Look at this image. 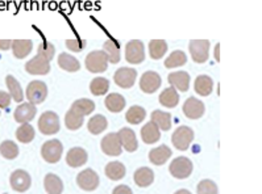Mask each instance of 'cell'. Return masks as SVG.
Here are the masks:
<instances>
[{"label":"cell","mask_w":262,"mask_h":194,"mask_svg":"<svg viewBox=\"0 0 262 194\" xmlns=\"http://www.w3.org/2000/svg\"><path fill=\"white\" fill-rule=\"evenodd\" d=\"M59 118L54 112H45L38 120V129L43 135H53L59 131Z\"/></svg>","instance_id":"1"},{"label":"cell","mask_w":262,"mask_h":194,"mask_svg":"<svg viewBox=\"0 0 262 194\" xmlns=\"http://www.w3.org/2000/svg\"><path fill=\"white\" fill-rule=\"evenodd\" d=\"M62 152H63V146L58 139L48 141V142L43 143L42 148H41L42 159L50 164L58 163L62 156Z\"/></svg>","instance_id":"2"},{"label":"cell","mask_w":262,"mask_h":194,"mask_svg":"<svg viewBox=\"0 0 262 194\" xmlns=\"http://www.w3.org/2000/svg\"><path fill=\"white\" fill-rule=\"evenodd\" d=\"M192 168H194L192 161L190 160L188 157L179 156L171 161L169 170L173 177L182 180V179H187L188 176L191 175Z\"/></svg>","instance_id":"3"},{"label":"cell","mask_w":262,"mask_h":194,"mask_svg":"<svg viewBox=\"0 0 262 194\" xmlns=\"http://www.w3.org/2000/svg\"><path fill=\"white\" fill-rule=\"evenodd\" d=\"M108 58L103 50L91 51L86 57V67L90 72H104L107 70Z\"/></svg>","instance_id":"4"},{"label":"cell","mask_w":262,"mask_h":194,"mask_svg":"<svg viewBox=\"0 0 262 194\" xmlns=\"http://www.w3.org/2000/svg\"><path fill=\"white\" fill-rule=\"evenodd\" d=\"M48 96V87L43 81L34 80L27 87V100L33 105L42 104Z\"/></svg>","instance_id":"5"},{"label":"cell","mask_w":262,"mask_h":194,"mask_svg":"<svg viewBox=\"0 0 262 194\" xmlns=\"http://www.w3.org/2000/svg\"><path fill=\"white\" fill-rule=\"evenodd\" d=\"M194 141V131L192 129L187 126H181L174 131L171 142H173L174 147L181 150V151H186L191 142Z\"/></svg>","instance_id":"6"},{"label":"cell","mask_w":262,"mask_h":194,"mask_svg":"<svg viewBox=\"0 0 262 194\" xmlns=\"http://www.w3.org/2000/svg\"><path fill=\"white\" fill-rule=\"evenodd\" d=\"M125 59L132 65H139L145 59V49L144 43L139 40H132L126 43Z\"/></svg>","instance_id":"7"},{"label":"cell","mask_w":262,"mask_h":194,"mask_svg":"<svg viewBox=\"0 0 262 194\" xmlns=\"http://www.w3.org/2000/svg\"><path fill=\"white\" fill-rule=\"evenodd\" d=\"M190 54L196 63H204L208 59L210 52V41L208 40H192L188 45Z\"/></svg>","instance_id":"8"},{"label":"cell","mask_w":262,"mask_h":194,"mask_svg":"<svg viewBox=\"0 0 262 194\" xmlns=\"http://www.w3.org/2000/svg\"><path fill=\"white\" fill-rule=\"evenodd\" d=\"M77 184L80 189L86 191L95 190L99 186V176L95 171L84 170L77 176Z\"/></svg>","instance_id":"9"},{"label":"cell","mask_w":262,"mask_h":194,"mask_svg":"<svg viewBox=\"0 0 262 194\" xmlns=\"http://www.w3.org/2000/svg\"><path fill=\"white\" fill-rule=\"evenodd\" d=\"M136 77H137V71L135 70V68L121 67L115 72L114 80L117 86L124 88V90H126V88L133 87V84H135V81H136Z\"/></svg>","instance_id":"10"},{"label":"cell","mask_w":262,"mask_h":194,"mask_svg":"<svg viewBox=\"0 0 262 194\" xmlns=\"http://www.w3.org/2000/svg\"><path fill=\"white\" fill-rule=\"evenodd\" d=\"M25 70L31 75H47L50 71V62L45 57L37 56L27 62Z\"/></svg>","instance_id":"11"},{"label":"cell","mask_w":262,"mask_h":194,"mask_svg":"<svg viewBox=\"0 0 262 194\" xmlns=\"http://www.w3.org/2000/svg\"><path fill=\"white\" fill-rule=\"evenodd\" d=\"M10 182L13 190L19 191V193H24V191H27L31 188L32 179L28 172H25L23 170H17L11 175Z\"/></svg>","instance_id":"12"},{"label":"cell","mask_w":262,"mask_h":194,"mask_svg":"<svg viewBox=\"0 0 262 194\" xmlns=\"http://www.w3.org/2000/svg\"><path fill=\"white\" fill-rule=\"evenodd\" d=\"M102 151L108 156H119L121 155L123 147L116 133H110L102 139Z\"/></svg>","instance_id":"13"},{"label":"cell","mask_w":262,"mask_h":194,"mask_svg":"<svg viewBox=\"0 0 262 194\" xmlns=\"http://www.w3.org/2000/svg\"><path fill=\"white\" fill-rule=\"evenodd\" d=\"M161 76L155 71H146L140 79V88L142 92L145 93H155L161 87Z\"/></svg>","instance_id":"14"},{"label":"cell","mask_w":262,"mask_h":194,"mask_svg":"<svg viewBox=\"0 0 262 194\" xmlns=\"http://www.w3.org/2000/svg\"><path fill=\"white\" fill-rule=\"evenodd\" d=\"M183 113L190 120H199L204 114V104L201 100L190 97L183 104Z\"/></svg>","instance_id":"15"},{"label":"cell","mask_w":262,"mask_h":194,"mask_svg":"<svg viewBox=\"0 0 262 194\" xmlns=\"http://www.w3.org/2000/svg\"><path fill=\"white\" fill-rule=\"evenodd\" d=\"M36 114H37V109H36L33 104H31V102H23L21 105H19L16 108L13 117H15L16 122L28 123L29 121H32L36 117Z\"/></svg>","instance_id":"16"},{"label":"cell","mask_w":262,"mask_h":194,"mask_svg":"<svg viewBox=\"0 0 262 194\" xmlns=\"http://www.w3.org/2000/svg\"><path fill=\"white\" fill-rule=\"evenodd\" d=\"M119 135V141H120L121 147H124L128 152H135L139 147V143H137L136 134L135 131L128 127H123V129L117 133Z\"/></svg>","instance_id":"17"},{"label":"cell","mask_w":262,"mask_h":194,"mask_svg":"<svg viewBox=\"0 0 262 194\" xmlns=\"http://www.w3.org/2000/svg\"><path fill=\"white\" fill-rule=\"evenodd\" d=\"M167 80L173 86L174 90L181 91V92H186L190 87V75L185 71L171 72L167 77Z\"/></svg>","instance_id":"18"},{"label":"cell","mask_w":262,"mask_h":194,"mask_svg":"<svg viewBox=\"0 0 262 194\" xmlns=\"http://www.w3.org/2000/svg\"><path fill=\"white\" fill-rule=\"evenodd\" d=\"M89 159V155L84 151L83 148L80 147H74L70 148L66 155V163L69 164L73 168H78V167H82Z\"/></svg>","instance_id":"19"},{"label":"cell","mask_w":262,"mask_h":194,"mask_svg":"<svg viewBox=\"0 0 262 194\" xmlns=\"http://www.w3.org/2000/svg\"><path fill=\"white\" fill-rule=\"evenodd\" d=\"M171 154H173L171 150L166 145H162L157 148H153L149 152V160L155 164V165H162V164H165L169 160V157L171 156Z\"/></svg>","instance_id":"20"},{"label":"cell","mask_w":262,"mask_h":194,"mask_svg":"<svg viewBox=\"0 0 262 194\" xmlns=\"http://www.w3.org/2000/svg\"><path fill=\"white\" fill-rule=\"evenodd\" d=\"M141 138L146 145H153V143L158 142L161 138V131L158 126L153 121L148 122L145 126L141 129Z\"/></svg>","instance_id":"21"},{"label":"cell","mask_w":262,"mask_h":194,"mask_svg":"<svg viewBox=\"0 0 262 194\" xmlns=\"http://www.w3.org/2000/svg\"><path fill=\"white\" fill-rule=\"evenodd\" d=\"M43 186L48 194H62L63 191V184L62 180L54 173H48L43 179Z\"/></svg>","instance_id":"22"},{"label":"cell","mask_w":262,"mask_h":194,"mask_svg":"<svg viewBox=\"0 0 262 194\" xmlns=\"http://www.w3.org/2000/svg\"><path fill=\"white\" fill-rule=\"evenodd\" d=\"M133 179H135V182H136V185H139L140 188H146V186L151 185V182L155 180V173L148 167H142V168H139L135 172Z\"/></svg>","instance_id":"23"},{"label":"cell","mask_w":262,"mask_h":194,"mask_svg":"<svg viewBox=\"0 0 262 194\" xmlns=\"http://www.w3.org/2000/svg\"><path fill=\"white\" fill-rule=\"evenodd\" d=\"M195 92L201 96H208L211 95L213 88V81L210 76L207 75H199V76L195 79Z\"/></svg>","instance_id":"24"},{"label":"cell","mask_w":262,"mask_h":194,"mask_svg":"<svg viewBox=\"0 0 262 194\" xmlns=\"http://www.w3.org/2000/svg\"><path fill=\"white\" fill-rule=\"evenodd\" d=\"M105 108L112 113H119L125 108V99L120 93H111L105 97Z\"/></svg>","instance_id":"25"},{"label":"cell","mask_w":262,"mask_h":194,"mask_svg":"<svg viewBox=\"0 0 262 194\" xmlns=\"http://www.w3.org/2000/svg\"><path fill=\"white\" fill-rule=\"evenodd\" d=\"M105 176L110 180L119 181L125 176V167L120 161H111L105 165Z\"/></svg>","instance_id":"26"},{"label":"cell","mask_w":262,"mask_h":194,"mask_svg":"<svg viewBox=\"0 0 262 194\" xmlns=\"http://www.w3.org/2000/svg\"><path fill=\"white\" fill-rule=\"evenodd\" d=\"M32 41L31 40H15L12 41V51L16 58L23 59L32 51Z\"/></svg>","instance_id":"27"},{"label":"cell","mask_w":262,"mask_h":194,"mask_svg":"<svg viewBox=\"0 0 262 194\" xmlns=\"http://www.w3.org/2000/svg\"><path fill=\"white\" fill-rule=\"evenodd\" d=\"M58 65L62 70L69 72H77L80 68L79 61L70 54H66V52H62L58 57Z\"/></svg>","instance_id":"28"},{"label":"cell","mask_w":262,"mask_h":194,"mask_svg":"<svg viewBox=\"0 0 262 194\" xmlns=\"http://www.w3.org/2000/svg\"><path fill=\"white\" fill-rule=\"evenodd\" d=\"M70 109L77 114H79V116H82V117H84V116H89V114L95 110V102L89 99H79L71 105Z\"/></svg>","instance_id":"29"},{"label":"cell","mask_w":262,"mask_h":194,"mask_svg":"<svg viewBox=\"0 0 262 194\" xmlns=\"http://www.w3.org/2000/svg\"><path fill=\"white\" fill-rule=\"evenodd\" d=\"M107 126H108L107 118H105L104 116H102V114H96V116L90 118L89 125H87L89 131L91 134H94V135H98V134L103 133V131L107 129Z\"/></svg>","instance_id":"30"},{"label":"cell","mask_w":262,"mask_h":194,"mask_svg":"<svg viewBox=\"0 0 262 194\" xmlns=\"http://www.w3.org/2000/svg\"><path fill=\"white\" fill-rule=\"evenodd\" d=\"M160 102L161 105H164L166 108H176L179 102L178 91L174 90L173 87L162 91V93L160 95Z\"/></svg>","instance_id":"31"},{"label":"cell","mask_w":262,"mask_h":194,"mask_svg":"<svg viewBox=\"0 0 262 194\" xmlns=\"http://www.w3.org/2000/svg\"><path fill=\"white\" fill-rule=\"evenodd\" d=\"M103 47H104L103 51L107 54L108 62H111L114 65L120 62V47H119V43L115 42L114 40H108L105 41Z\"/></svg>","instance_id":"32"},{"label":"cell","mask_w":262,"mask_h":194,"mask_svg":"<svg viewBox=\"0 0 262 194\" xmlns=\"http://www.w3.org/2000/svg\"><path fill=\"white\" fill-rule=\"evenodd\" d=\"M151 121L158 126V129L167 131L171 127V116L166 112L155 110L151 113Z\"/></svg>","instance_id":"33"},{"label":"cell","mask_w":262,"mask_h":194,"mask_svg":"<svg viewBox=\"0 0 262 194\" xmlns=\"http://www.w3.org/2000/svg\"><path fill=\"white\" fill-rule=\"evenodd\" d=\"M6 83L7 87H8V90H10L11 97H12L16 102H21L23 100H24V95H23L21 86L19 84V81L16 80L12 75H7Z\"/></svg>","instance_id":"34"},{"label":"cell","mask_w":262,"mask_h":194,"mask_svg":"<svg viewBox=\"0 0 262 194\" xmlns=\"http://www.w3.org/2000/svg\"><path fill=\"white\" fill-rule=\"evenodd\" d=\"M145 109L142 108V106H139V105H133V106L129 108V110L126 112L125 118L132 125H139V123H141L142 121L145 120Z\"/></svg>","instance_id":"35"},{"label":"cell","mask_w":262,"mask_h":194,"mask_svg":"<svg viewBox=\"0 0 262 194\" xmlns=\"http://www.w3.org/2000/svg\"><path fill=\"white\" fill-rule=\"evenodd\" d=\"M167 43L164 40H153L149 43V52L153 59H161L166 54Z\"/></svg>","instance_id":"36"},{"label":"cell","mask_w":262,"mask_h":194,"mask_svg":"<svg viewBox=\"0 0 262 194\" xmlns=\"http://www.w3.org/2000/svg\"><path fill=\"white\" fill-rule=\"evenodd\" d=\"M34 135H36V133H34L33 126H31L29 123H23L21 126L16 130V138L21 143H31Z\"/></svg>","instance_id":"37"},{"label":"cell","mask_w":262,"mask_h":194,"mask_svg":"<svg viewBox=\"0 0 262 194\" xmlns=\"http://www.w3.org/2000/svg\"><path fill=\"white\" fill-rule=\"evenodd\" d=\"M110 90V81L105 77H95L90 83V91L95 96H103Z\"/></svg>","instance_id":"38"},{"label":"cell","mask_w":262,"mask_h":194,"mask_svg":"<svg viewBox=\"0 0 262 194\" xmlns=\"http://www.w3.org/2000/svg\"><path fill=\"white\" fill-rule=\"evenodd\" d=\"M0 154H2L4 159L12 160V159H16L17 155H19V147L12 141H4L0 145Z\"/></svg>","instance_id":"39"},{"label":"cell","mask_w":262,"mask_h":194,"mask_svg":"<svg viewBox=\"0 0 262 194\" xmlns=\"http://www.w3.org/2000/svg\"><path fill=\"white\" fill-rule=\"evenodd\" d=\"M187 62V57L183 51L181 50H177V51H173L169 56V58H166L165 61V66L167 68H174L179 67V66H183Z\"/></svg>","instance_id":"40"},{"label":"cell","mask_w":262,"mask_h":194,"mask_svg":"<svg viewBox=\"0 0 262 194\" xmlns=\"http://www.w3.org/2000/svg\"><path fill=\"white\" fill-rule=\"evenodd\" d=\"M65 125L69 130H78L82 125H83V117L70 109V110L66 113Z\"/></svg>","instance_id":"41"},{"label":"cell","mask_w":262,"mask_h":194,"mask_svg":"<svg viewBox=\"0 0 262 194\" xmlns=\"http://www.w3.org/2000/svg\"><path fill=\"white\" fill-rule=\"evenodd\" d=\"M198 194H217V186L211 180H203L198 184Z\"/></svg>","instance_id":"42"},{"label":"cell","mask_w":262,"mask_h":194,"mask_svg":"<svg viewBox=\"0 0 262 194\" xmlns=\"http://www.w3.org/2000/svg\"><path fill=\"white\" fill-rule=\"evenodd\" d=\"M37 52L40 54V56L45 57V58L50 62L53 59V57H54V54H56V47H54L53 43L48 42V41H43L42 43H40Z\"/></svg>","instance_id":"43"},{"label":"cell","mask_w":262,"mask_h":194,"mask_svg":"<svg viewBox=\"0 0 262 194\" xmlns=\"http://www.w3.org/2000/svg\"><path fill=\"white\" fill-rule=\"evenodd\" d=\"M86 41L79 40V38H75V40H68L66 41V46L71 50V51L79 52L86 47Z\"/></svg>","instance_id":"44"},{"label":"cell","mask_w":262,"mask_h":194,"mask_svg":"<svg viewBox=\"0 0 262 194\" xmlns=\"http://www.w3.org/2000/svg\"><path fill=\"white\" fill-rule=\"evenodd\" d=\"M11 104V95L10 93L0 91V108L6 109L8 108Z\"/></svg>","instance_id":"45"},{"label":"cell","mask_w":262,"mask_h":194,"mask_svg":"<svg viewBox=\"0 0 262 194\" xmlns=\"http://www.w3.org/2000/svg\"><path fill=\"white\" fill-rule=\"evenodd\" d=\"M112 194H133L132 190H130L129 186H126V185H119L116 188L114 189Z\"/></svg>","instance_id":"46"},{"label":"cell","mask_w":262,"mask_h":194,"mask_svg":"<svg viewBox=\"0 0 262 194\" xmlns=\"http://www.w3.org/2000/svg\"><path fill=\"white\" fill-rule=\"evenodd\" d=\"M12 46V41L11 40H0V49L8 50Z\"/></svg>","instance_id":"47"},{"label":"cell","mask_w":262,"mask_h":194,"mask_svg":"<svg viewBox=\"0 0 262 194\" xmlns=\"http://www.w3.org/2000/svg\"><path fill=\"white\" fill-rule=\"evenodd\" d=\"M219 47H220V45L219 43H217V45H216V47H215V58H216V61H219Z\"/></svg>","instance_id":"48"},{"label":"cell","mask_w":262,"mask_h":194,"mask_svg":"<svg viewBox=\"0 0 262 194\" xmlns=\"http://www.w3.org/2000/svg\"><path fill=\"white\" fill-rule=\"evenodd\" d=\"M174 194H191V193H190V191H188V190H186V189H181V190L176 191V193H174Z\"/></svg>","instance_id":"49"}]
</instances>
